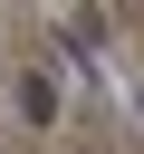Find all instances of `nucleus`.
Instances as JSON below:
<instances>
[{
    "label": "nucleus",
    "mask_w": 144,
    "mask_h": 154,
    "mask_svg": "<svg viewBox=\"0 0 144 154\" xmlns=\"http://www.w3.org/2000/svg\"><path fill=\"white\" fill-rule=\"evenodd\" d=\"M58 106H67V87H58L48 67H29V77H19V116H29V125H58Z\"/></svg>",
    "instance_id": "f257e3e1"
}]
</instances>
